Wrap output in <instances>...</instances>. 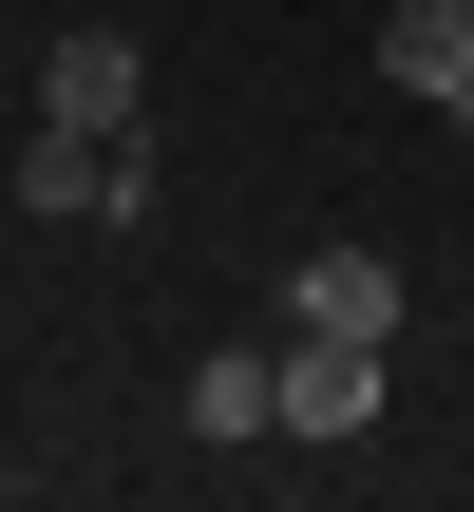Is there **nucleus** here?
I'll list each match as a JSON object with an SVG mask.
<instances>
[{"mask_svg":"<svg viewBox=\"0 0 474 512\" xmlns=\"http://www.w3.org/2000/svg\"><path fill=\"white\" fill-rule=\"evenodd\" d=\"M38 114H57V133H133V114H152V38H133V19H57V38H38Z\"/></svg>","mask_w":474,"mask_h":512,"instance_id":"1","label":"nucleus"},{"mask_svg":"<svg viewBox=\"0 0 474 512\" xmlns=\"http://www.w3.org/2000/svg\"><path fill=\"white\" fill-rule=\"evenodd\" d=\"M304 437H380V342L285 323V456H304Z\"/></svg>","mask_w":474,"mask_h":512,"instance_id":"2","label":"nucleus"},{"mask_svg":"<svg viewBox=\"0 0 474 512\" xmlns=\"http://www.w3.org/2000/svg\"><path fill=\"white\" fill-rule=\"evenodd\" d=\"M285 323H323V342H399V266H380V247H304V266H285Z\"/></svg>","mask_w":474,"mask_h":512,"instance_id":"3","label":"nucleus"},{"mask_svg":"<svg viewBox=\"0 0 474 512\" xmlns=\"http://www.w3.org/2000/svg\"><path fill=\"white\" fill-rule=\"evenodd\" d=\"M380 76L437 95V114L474 133V0H399V19H380Z\"/></svg>","mask_w":474,"mask_h":512,"instance_id":"4","label":"nucleus"},{"mask_svg":"<svg viewBox=\"0 0 474 512\" xmlns=\"http://www.w3.org/2000/svg\"><path fill=\"white\" fill-rule=\"evenodd\" d=\"M190 437H285V342H209L190 361Z\"/></svg>","mask_w":474,"mask_h":512,"instance_id":"5","label":"nucleus"}]
</instances>
